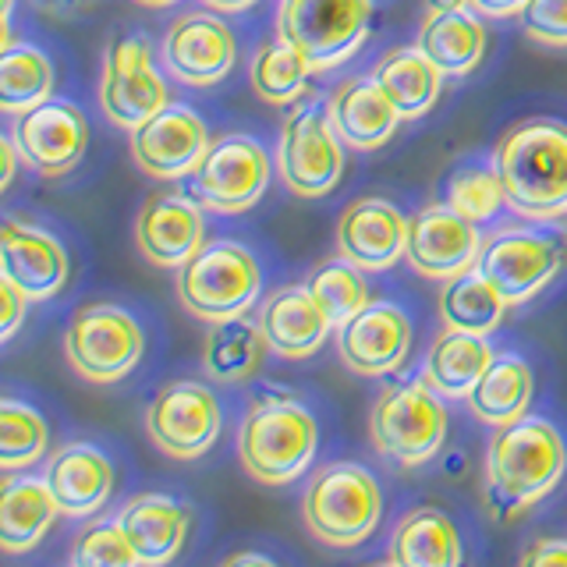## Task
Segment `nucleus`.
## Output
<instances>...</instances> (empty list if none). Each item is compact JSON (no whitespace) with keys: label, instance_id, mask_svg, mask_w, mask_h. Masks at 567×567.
Here are the masks:
<instances>
[{"label":"nucleus","instance_id":"obj_1","mask_svg":"<svg viewBox=\"0 0 567 567\" xmlns=\"http://www.w3.org/2000/svg\"><path fill=\"white\" fill-rule=\"evenodd\" d=\"M567 451L546 419H514L486 447V507L496 522L518 518L560 483Z\"/></svg>","mask_w":567,"mask_h":567},{"label":"nucleus","instance_id":"obj_2","mask_svg":"<svg viewBox=\"0 0 567 567\" xmlns=\"http://www.w3.org/2000/svg\"><path fill=\"white\" fill-rule=\"evenodd\" d=\"M493 171L507 206L528 220H557L567 213V124L528 117L496 142Z\"/></svg>","mask_w":567,"mask_h":567},{"label":"nucleus","instance_id":"obj_3","mask_svg":"<svg viewBox=\"0 0 567 567\" xmlns=\"http://www.w3.org/2000/svg\"><path fill=\"white\" fill-rule=\"evenodd\" d=\"M319 447V425L306 404L284 394H266L238 425L241 468L262 486H288L306 475Z\"/></svg>","mask_w":567,"mask_h":567},{"label":"nucleus","instance_id":"obj_4","mask_svg":"<svg viewBox=\"0 0 567 567\" xmlns=\"http://www.w3.org/2000/svg\"><path fill=\"white\" fill-rule=\"evenodd\" d=\"M301 518L319 543L351 549L365 543L383 518V493L369 468L337 461L312 475L301 496Z\"/></svg>","mask_w":567,"mask_h":567},{"label":"nucleus","instance_id":"obj_5","mask_svg":"<svg viewBox=\"0 0 567 567\" xmlns=\"http://www.w3.org/2000/svg\"><path fill=\"white\" fill-rule=\"evenodd\" d=\"M262 270L241 241H209L177 266V301L203 323L238 319L256 306Z\"/></svg>","mask_w":567,"mask_h":567},{"label":"nucleus","instance_id":"obj_6","mask_svg":"<svg viewBox=\"0 0 567 567\" xmlns=\"http://www.w3.org/2000/svg\"><path fill=\"white\" fill-rule=\"evenodd\" d=\"M369 436L372 447L394 465H425V461L440 454L443 440H447V408L422 377L394 383L380 390L377 404H372Z\"/></svg>","mask_w":567,"mask_h":567},{"label":"nucleus","instance_id":"obj_7","mask_svg":"<svg viewBox=\"0 0 567 567\" xmlns=\"http://www.w3.org/2000/svg\"><path fill=\"white\" fill-rule=\"evenodd\" d=\"M146 337L132 312L111 301L82 306L64 327V359L89 383H117L142 362Z\"/></svg>","mask_w":567,"mask_h":567},{"label":"nucleus","instance_id":"obj_8","mask_svg":"<svg viewBox=\"0 0 567 567\" xmlns=\"http://www.w3.org/2000/svg\"><path fill=\"white\" fill-rule=\"evenodd\" d=\"M277 25L312 71H327L354 58L369 40L372 0H280Z\"/></svg>","mask_w":567,"mask_h":567},{"label":"nucleus","instance_id":"obj_9","mask_svg":"<svg viewBox=\"0 0 567 567\" xmlns=\"http://www.w3.org/2000/svg\"><path fill=\"white\" fill-rule=\"evenodd\" d=\"M277 171L295 195L319 199L330 195L344 177V138L337 135L330 114L316 103H298L284 117L277 142Z\"/></svg>","mask_w":567,"mask_h":567},{"label":"nucleus","instance_id":"obj_10","mask_svg":"<svg viewBox=\"0 0 567 567\" xmlns=\"http://www.w3.org/2000/svg\"><path fill=\"white\" fill-rule=\"evenodd\" d=\"M270 153L248 135L209 142L203 164L188 174L185 195L213 213H241L262 199L270 185Z\"/></svg>","mask_w":567,"mask_h":567},{"label":"nucleus","instance_id":"obj_11","mask_svg":"<svg viewBox=\"0 0 567 567\" xmlns=\"http://www.w3.org/2000/svg\"><path fill=\"white\" fill-rule=\"evenodd\" d=\"M171 103V89L153 61V47L146 35H117L106 47L103 79H100V106L117 128L135 132L153 114Z\"/></svg>","mask_w":567,"mask_h":567},{"label":"nucleus","instance_id":"obj_12","mask_svg":"<svg viewBox=\"0 0 567 567\" xmlns=\"http://www.w3.org/2000/svg\"><path fill=\"white\" fill-rule=\"evenodd\" d=\"M564 266L560 238L536 227H511L483 241L475 259V270L504 295L507 306H522L532 295H539Z\"/></svg>","mask_w":567,"mask_h":567},{"label":"nucleus","instance_id":"obj_13","mask_svg":"<svg viewBox=\"0 0 567 567\" xmlns=\"http://www.w3.org/2000/svg\"><path fill=\"white\" fill-rule=\"evenodd\" d=\"M220 404L206 383L177 380L164 386L146 408V433L159 451L192 461L203 457L220 436Z\"/></svg>","mask_w":567,"mask_h":567},{"label":"nucleus","instance_id":"obj_14","mask_svg":"<svg viewBox=\"0 0 567 567\" xmlns=\"http://www.w3.org/2000/svg\"><path fill=\"white\" fill-rule=\"evenodd\" d=\"M11 138L29 171L61 177L82 164L89 150V121L71 100L50 96L14 117Z\"/></svg>","mask_w":567,"mask_h":567},{"label":"nucleus","instance_id":"obj_15","mask_svg":"<svg viewBox=\"0 0 567 567\" xmlns=\"http://www.w3.org/2000/svg\"><path fill=\"white\" fill-rule=\"evenodd\" d=\"M478 248V224L454 213L447 203L425 206L415 217H408V241L404 259L412 262V270L430 280H451L475 266Z\"/></svg>","mask_w":567,"mask_h":567},{"label":"nucleus","instance_id":"obj_16","mask_svg":"<svg viewBox=\"0 0 567 567\" xmlns=\"http://www.w3.org/2000/svg\"><path fill=\"white\" fill-rule=\"evenodd\" d=\"M238 61V40L220 14L188 11L167 29L164 40V64L171 79L206 89L230 75Z\"/></svg>","mask_w":567,"mask_h":567},{"label":"nucleus","instance_id":"obj_17","mask_svg":"<svg viewBox=\"0 0 567 567\" xmlns=\"http://www.w3.org/2000/svg\"><path fill=\"white\" fill-rule=\"evenodd\" d=\"M209 142L213 138L206 132V121L192 106L167 103L164 111L132 132V159L153 177L177 182L203 164Z\"/></svg>","mask_w":567,"mask_h":567},{"label":"nucleus","instance_id":"obj_18","mask_svg":"<svg viewBox=\"0 0 567 567\" xmlns=\"http://www.w3.org/2000/svg\"><path fill=\"white\" fill-rule=\"evenodd\" d=\"M337 351L359 377H386L398 372L412 351V323L390 301H369L344 327H337Z\"/></svg>","mask_w":567,"mask_h":567},{"label":"nucleus","instance_id":"obj_19","mask_svg":"<svg viewBox=\"0 0 567 567\" xmlns=\"http://www.w3.org/2000/svg\"><path fill=\"white\" fill-rule=\"evenodd\" d=\"M135 241L153 266H185L206 245L203 206L182 192H156L142 203Z\"/></svg>","mask_w":567,"mask_h":567},{"label":"nucleus","instance_id":"obj_20","mask_svg":"<svg viewBox=\"0 0 567 567\" xmlns=\"http://www.w3.org/2000/svg\"><path fill=\"white\" fill-rule=\"evenodd\" d=\"M68 274L71 262L58 238L47 235L43 227L4 220L0 227V277L18 284L29 301L53 298L68 284Z\"/></svg>","mask_w":567,"mask_h":567},{"label":"nucleus","instance_id":"obj_21","mask_svg":"<svg viewBox=\"0 0 567 567\" xmlns=\"http://www.w3.org/2000/svg\"><path fill=\"white\" fill-rule=\"evenodd\" d=\"M408 217L386 199H354L337 220V252L362 270H386L404 256Z\"/></svg>","mask_w":567,"mask_h":567},{"label":"nucleus","instance_id":"obj_22","mask_svg":"<svg viewBox=\"0 0 567 567\" xmlns=\"http://www.w3.org/2000/svg\"><path fill=\"white\" fill-rule=\"evenodd\" d=\"M43 483L68 518H93L114 493V465L93 443H64L50 454Z\"/></svg>","mask_w":567,"mask_h":567},{"label":"nucleus","instance_id":"obj_23","mask_svg":"<svg viewBox=\"0 0 567 567\" xmlns=\"http://www.w3.org/2000/svg\"><path fill=\"white\" fill-rule=\"evenodd\" d=\"M256 323L270 344L274 354L280 359H309L319 348H323L327 333L333 323L327 312L319 309V301L309 295V288H280L259 306Z\"/></svg>","mask_w":567,"mask_h":567},{"label":"nucleus","instance_id":"obj_24","mask_svg":"<svg viewBox=\"0 0 567 567\" xmlns=\"http://www.w3.org/2000/svg\"><path fill=\"white\" fill-rule=\"evenodd\" d=\"M124 536L132 539L138 564H167L182 554L188 539L192 514L182 501L167 493H138L117 511Z\"/></svg>","mask_w":567,"mask_h":567},{"label":"nucleus","instance_id":"obj_25","mask_svg":"<svg viewBox=\"0 0 567 567\" xmlns=\"http://www.w3.org/2000/svg\"><path fill=\"white\" fill-rule=\"evenodd\" d=\"M327 114L333 121L337 135L351 150H380L394 138L401 114L394 103L383 96V89L372 79H348L330 96Z\"/></svg>","mask_w":567,"mask_h":567},{"label":"nucleus","instance_id":"obj_26","mask_svg":"<svg viewBox=\"0 0 567 567\" xmlns=\"http://www.w3.org/2000/svg\"><path fill=\"white\" fill-rule=\"evenodd\" d=\"M415 47L443 71V79L468 75V71L478 68V61H483V53H486L483 14L472 8L430 11L419 29Z\"/></svg>","mask_w":567,"mask_h":567},{"label":"nucleus","instance_id":"obj_27","mask_svg":"<svg viewBox=\"0 0 567 567\" xmlns=\"http://www.w3.org/2000/svg\"><path fill=\"white\" fill-rule=\"evenodd\" d=\"M496 359L486 333H468V330H443L425 351L422 362V380L430 383L440 398H461L472 394V386L483 380V372Z\"/></svg>","mask_w":567,"mask_h":567},{"label":"nucleus","instance_id":"obj_28","mask_svg":"<svg viewBox=\"0 0 567 567\" xmlns=\"http://www.w3.org/2000/svg\"><path fill=\"white\" fill-rule=\"evenodd\" d=\"M372 82L394 103L401 121H415L422 114H430L433 103L440 100L443 71L419 47H401L383 53L380 64L372 68Z\"/></svg>","mask_w":567,"mask_h":567},{"label":"nucleus","instance_id":"obj_29","mask_svg":"<svg viewBox=\"0 0 567 567\" xmlns=\"http://www.w3.org/2000/svg\"><path fill=\"white\" fill-rule=\"evenodd\" d=\"M58 514L61 511L43 478H8L4 493H0V549L4 554H29L43 543Z\"/></svg>","mask_w":567,"mask_h":567},{"label":"nucleus","instance_id":"obj_30","mask_svg":"<svg viewBox=\"0 0 567 567\" xmlns=\"http://www.w3.org/2000/svg\"><path fill=\"white\" fill-rule=\"evenodd\" d=\"M390 560L401 567H454L461 564V536L440 507H415L390 536Z\"/></svg>","mask_w":567,"mask_h":567},{"label":"nucleus","instance_id":"obj_31","mask_svg":"<svg viewBox=\"0 0 567 567\" xmlns=\"http://www.w3.org/2000/svg\"><path fill=\"white\" fill-rule=\"evenodd\" d=\"M532 386H536V380H532V369L525 359H518V354H496L465 401L478 422L501 430V425L528 412Z\"/></svg>","mask_w":567,"mask_h":567},{"label":"nucleus","instance_id":"obj_32","mask_svg":"<svg viewBox=\"0 0 567 567\" xmlns=\"http://www.w3.org/2000/svg\"><path fill=\"white\" fill-rule=\"evenodd\" d=\"M270 348L259 323H248L245 316L213 323L203 344V372L217 383H241L256 377L262 365V351Z\"/></svg>","mask_w":567,"mask_h":567},{"label":"nucleus","instance_id":"obj_33","mask_svg":"<svg viewBox=\"0 0 567 567\" xmlns=\"http://www.w3.org/2000/svg\"><path fill=\"white\" fill-rule=\"evenodd\" d=\"M507 312L504 295L483 277V270H465L447 280V288L440 291V319L451 330H468V333H493L501 327Z\"/></svg>","mask_w":567,"mask_h":567},{"label":"nucleus","instance_id":"obj_34","mask_svg":"<svg viewBox=\"0 0 567 567\" xmlns=\"http://www.w3.org/2000/svg\"><path fill=\"white\" fill-rule=\"evenodd\" d=\"M53 64L40 47L11 43L0 53V111L22 114L29 106L50 100Z\"/></svg>","mask_w":567,"mask_h":567},{"label":"nucleus","instance_id":"obj_35","mask_svg":"<svg viewBox=\"0 0 567 567\" xmlns=\"http://www.w3.org/2000/svg\"><path fill=\"white\" fill-rule=\"evenodd\" d=\"M309 79L312 68L288 35H277V40L262 43L252 58V89L274 106L295 103L309 89Z\"/></svg>","mask_w":567,"mask_h":567},{"label":"nucleus","instance_id":"obj_36","mask_svg":"<svg viewBox=\"0 0 567 567\" xmlns=\"http://www.w3.org/2000/svg\"><path fill=\"white\" fill-rule=\"evenodd\" d=\"M362 274H365L362 266L348 262L344 256L341 259H330V262L319 266V270L309 274L306 288L319 301V309L327 312L333 330L344 327L354 312H362L369 306V288H365V277Z\"/></svg>","mask_w":567,"mask_h":567},{"label":"nucleus","instance_id":"obj_37","mask_svg":"<svg viewBox=\"0 0 567 567\" xmlns=\"http://www.w3.org/2000/svg\"><path fill=\"white\" fill-rule=\"evenodd\" d=\"M50 447V430L35 408L8 398L0 404V468L18 472L35 465Z\"/></svg>","mask_w":567,"mask_h":567},{"label":"nucleus","instance_id":"obj_38","mask_svg":"<svg viewBox=\"0 0 567 567\" xmlns=\"http://www.w3.org/2000/svg\"><path fill=\"white\" fill-rule=\"evenodd\" d=\"M447 206L461 217H468L472 224H486L493 220L501 206H507V195L501 177H496L493 167H465V171H454L451 182H447Z\"/></svg>","mask_w":567,"mask_h":567},{"label":"nucleus","instance_id":"obj_39","mask_svg":"<svg viewBox=\"0 0 567 567\" xmlns=\"http://www.w3.org/2000/svg\"><path fill=\"white\" fill-rule=\"evenodd\" d=\"M71 567H132L138 564V554L132 539L124 536L121 522H96L82 528L68 554Z\"/></svg>","mask_w":567,"mask_h":567},{"label":"nucleus","instance_id":"obj_40","mask_svg":"<svg viewBox=\"0 0 567 567\" xmlns=\"http://www.w3.org/2000/svg\"><path fill=\"white\" fill-rule=\"evenodd\" d=\"M518 18L532 43L567 47V0H528Z\"/></svg>","mask_w":567,"mask_h":567},{"label":"nucleus","instance_id":"obj_41","mask_svg":"<svg viewBox=\"0 0 567 567\" xmlns=\"http://www.w3.org/2000/svg\"><path fill=\"white\" fill-rule=\"evenodd\" d=\"M0 301H4V316H0V337L4 341H11L14 337V330L22 327V319H25V312H29V295L18 288V284H11L8 277H0Z\"/></svg>","mask_w":567,"mask_h":567},{"label":"nucleus","instance_id":"obj_42","mask_svg":"<svg viewBox=\"0 0 567 567\" xmlns=\"http://www.w3.org/2000/svg\"><path fill=\"white\" fill-rule=\"evenodd\" d=\"M525 567H567V539H539L522 554Z\"/></svg>","mask_w":567,"mask_h":567},{"label":"nucleus","instance_id":"obj_43","mask_svg":"<svg viewBox=\"0 0 567 567\" xmlns=\"http://www.w3.org/2000/svg\"><path fill=\"white\" fill-rule=\"evenodd\" d=\"M528 0H468V8L478 11L483 18H511V14H522V8Z\"/></svg>","mask_w":567,"mask_h":567},{"label":"nucleus","instance_id":"obj_44","mask_svg":"<svg viewBox=\"0 0 567 567\" xmlns=\"http://www.w3.org/2000/svg\"><path fill=\"white\" fill-rule=\"evenodd\" d=\"M0 150H4V174H0V185H11V177H14V167H18V159H22V156H18V146H14V138L8 135L4 142H0Z\"/></svg>","mask_w":567,"mask_h":567},{"label":"nucleus","instance_id":"obj_45","mask_svg":"<svg viewBox=\"0 0 567 567\" xmlns=\"http://www.w3.org/2000/svg\"><path fill=\"white\" fill-rule=\"evenodd\" d=\"M206 8H213V11H227V14H235V11H245V8H252V4H259V0H203Z\"/></svg>","mask_w":567,"mask_h":567},{"label":"nucleus","instance_id":"obj_46","mask_svg":"<svg viewBox=\"0 0 567 567\" xmlns=\"http://www.w3.org/2000/svg\"><path fill=\"white\" fill-rule=\"evenodd\" d=\"M227 564L235 567V564H266L270 567L274 557H266V554H256V549H248V554H235V557H227Z\"/></svg>","mask_w":567,"mask_h":567},{"label":"nucleus","instance_id":"obj_47","mask_svg":"<svg viewBox=\"0 0 567 567\" xmlns=\"http://www.w3.org/2000/svg\"><path fill=\"white\" fill-rule=\"evenodd\" d=\"M468 8V0H430V11H457Z\"/></svg>","mask_w":567,"mask_h":567},{"label":"nucleus","instance_id":"obj_48","mask_svg":"<svg viewBox=\"0 0 567 567\" xmlns=\"http://www.w3.org/2000/svg\"><path fill=\"white\" fill-rule=\"evenodd\" d=\"M135 4H142V8H171V4H177V0H135Z\"/></svg>","mask_w":567,"mask_h":567}]
</instances>
